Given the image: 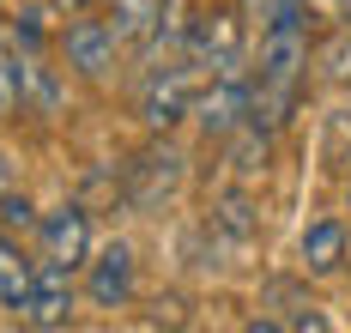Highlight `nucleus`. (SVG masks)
<instances>
[{"label": "nucleus", "instance_id": "1", "mask_svg": "<svg viewBox=\"0 0 351 333\" xmlns=\"http://www.w3.org/2000/svg\"><path fill=\"white\" fill-rule=\"evenodd\" d=\"M182 182H188V158H182V146H170V134H152V146H140L128 164H121L115 200H121L128 212H164Z\"/></svg>", "mask_w": 351, "mask_h": 333}, {"label": "nucleus", "instance_id": "2", "mask_svg": "<svg viewBox=\"0 0 351 333\" xmlns=\"http://www.w3.org/2000/svg\"><path fill=\"white\" fill-rule=\"evenodd\" d=\"M182 61L200 79H224V73H248V25L237 6H218V12H200L188 25V42H182Z\"/></svg>", "mask_w": 351, "mask_h": 333}, {"label": "nucleus", "instance_id": "3", "mask_svg": "<svg viewBox=\"0 0 351 333\" xmlns=\"http://www.w3.org/2000/svg\"><path fill=\"white\" fill-rule=\"evenodd\" d=\"M194 91H200V73H194L182 55L145 67V73H140V121L152 127V134H170L176 121H188Z\"/></svg>", "mask_w": 351, "mask_h": 333}, {"label": "nucleus", "instance_id": "4", "mask_svg": "<svg viewBox=\"0 0 351 333\" xmlns=\"http://www.w3.org/2000/svg\"><path fill=\"white\" fill-rule=\"evenodd\" d=\"M97 249V236H91V206L85 200H67V206H49V212H36V260H55V267H85Z\"/></svg>", "mask_w": 351, "mask_h": 333}, {"label": "nucleus", "instance_id": "5", "mask_svg": "<svg viewBox=\"0 0 351 333\" xmlns=\"http://www.w3.org/2000/svg\"><path fill=\"white\" fill-rule=\"evenodd\" d=\"M73 303H79V291H73V267L36 260L31 291L19 297L12 321H19V328H36V333H55V328H67V321H73Z\"/></svg>", "mask_w": 351, "mask_h": 333}, {"label": "nucleus", "instance_id": "6", "mask_svg": "<svg viewBox=\"0 0 351 333\" xmlns=\"http://www.w3.org/2000/svg\"><path fill=\"white\" fill-rule=\"evenodd\" d=\"M134 279H140V260H134V243H104V249H91L85 260V303L91 309H128L134 303Z\"/></svg>", "mask_w": 351, "mask_h": 333}, {"label": "nucleus", "instance_id": "7", "mask_svg": "<svg viewBox=\"0 0 351 333\" xmlns=\"http://www.w3.org/2000/svg\"><path fill=\"white\" fill-rule=\"evenodd\" d=\"M121 49H128V42L115 37L109 18H85V12H79L67 31H61V61H67L79 79H109L115 61H121Z\"/></svg>", "mask_w": 351, "mask_h": 333}, {"label": "nucleus", "instance_id": "8", "mask_svg": "<svg viewBox=\"0 0 351 333\" xmlns=\"http://www.w3.org/2000/svg\"><path fill=\"white\" fill-rule=\"evenodd\" d=\"M194 127L206 134V140H224V134H237L248 121V73H224V79H200V91H194Z\"/></svg>", "mask_w": 351, "mask_h": 333}, {"label": "nucleus", "instance_id": "9", "mask_svg": "<svg viewBox=\"0 0 351 333\" xmlns=\"http://www.w3.org/2000/svg\"><path fill=\"white\" fill-rule=\"evenodd\" d=\"M261 309H267V315H254V328H267V333H273V328H285V333H303V328H309V333H327V328H333L315 303L303 297L297 279H267Z\"/></svg>", "mask_w": 351, "mask_h": 333}, {"label": "nucleus", "instance_id": "10", "mask_svg": "<svg viewBox=\"0 0 351 333\" xmlns=\"http://www.w3.org/2000/svg\"><path fill=\"white\" fill-rule=\"evenodd\" d=\"M254 230H261V212H254V200H248V194H224V200L212 206V219H206L212 249H224V255H248Z\"/></svg>", "mask_w": 351, "mask_h": 333}, {"label": "nucleus", "instance_id": "11", "mask_svg": "<svg viewBox=\"0 0 351 333\" xmlns=\"http://www.w3.org/2000/svg\"><path fill=\"white\" fill-rule=\"evenodd\" d=\"M346 249H351V230L346 219H315L303 230V273H339L346 267Z\"/></svg>", "mask_w": 351, "mask_h": 333}, {"label": "nucleus", "instance_id": "12", "mask_svg": "<svg viewBox=\"0 0 351 333\" xmlns=\"http://www.w3.org/2000/svg\"><path fill=\"white\" fill-rule=\"evenodd\" d=\"M25 115V49L12 37V25H0V127Z\"/></svg>", "mask_w": 351, "mask_h": 333}, {"label": "nucleus", "instance_id": "13", "mask_svg": "<svg viewBox=\"0 0 351 333\" xmlns=\"http://www.w3.org/2000/svg\"><path fill=\"white\" fill-rule=\"evenodd\" d=\"M31 273H36V260L19 249V236L0 230V309H19V297L31 291Z\"/></svg>", "mask_w": 351, "mask_h": 333}, {"label": "nucleus", "instance_id": "14", "mask_svg": "<svg viewBox=\"0 0 351 333\" xmlns=\"http://www.w3.org/2000/svg\"><path fill=\"white\" fill-rule=\"evenodd\" d=\"M315 67H321V79H327V85H346V91H351V25H333V31L321 37Z\"/></svg>", "mask_w": 351, "mask_h": 333}, {"label": "nucleus", "instance_id": "15", "mask_svg": "<svg viewBox=\"0 0 351 333\" xmlns=\"http://www.w3.org/2000/svg\"><path fill=\"white\" fill-rule=\"evenodd\" d=\"M158 6H164V0H109V25H115V37H121V42H140L145 25L158 18Z\"/></svg>", "mask_w": 351, "mask_h": 333}, {"label": "nucleus", "instance_id": "16", "mask_svg": "<svg viewBox=\"0 0 351 333\" xmlns=\"http://www.w3.org/2000/svg\"><path fill=\"white\" fill-rule=\"evenodd\" d=\"M0 230H6V236H25V230H36L31 194H19V188H6V194H0Z\"/></svg>", "mask_w": 351, "mask_h": 333}, {"label": "nucleus", "instance_id": "17", "mask_svg": "<svg viewBox=\"0 0 351 333\" xmlns=\"http://www.w3.org/2000/svg\"><path fill=\"white\" fill-rule=\"evenodd\" d=\"M327 158H333V164L351 158V110H339L333 121H327Z\"/></svg>", "mask_w": 351, "mask_h": 333}, {"label": "nucleus", "instance_id": "18", "mask_svg": "<svg viewBox=\"0 0 351 333\" xmlns=\"http://www.w3.org/2000/svg\"><path fill=\"white\" fill-rule=\"evenodd\" d=\"M303 12L321 25H351V0H303Z\"/></svg>", "mask_w": 351, "mask_h": 333}, {"label": "nucleus", "instance_id": "19", "mask_svg": "<svg viewBox=\"0 0 351 333\" xmlns=\"http://www.w3.org/2000/svg\"><path fill=\"white\" fill-rule=\"evenodd\" d=\"M91 6H104V0H49V12H61V18H79V12H91Z\"/></svg>", "mask_w": 351, "mask_h": 333}, {"label": "nucleus", "instance_id": "20", "mask_svg": "<svg viewBox=\"0 0 351 333\" xmlns=\"http://www.w3.org/2000/svg\"><path fill=\"white\" fill-rule=\"evenodd\" d=\"M6 188H19V164H12V151H0V194Z\"/></svg>", "mask_w": 351, "mask_h": 333}]
</instances>
